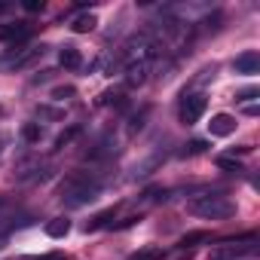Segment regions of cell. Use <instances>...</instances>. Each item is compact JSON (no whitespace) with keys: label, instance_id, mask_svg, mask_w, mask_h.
<instances>
[{"label":"cell","instance_id":"cb8c5ba5","mask_svg":"<svg viewBox=\"0 0 260 260\" xmlns=\"http://www.w3.org/2000/svg\"><path fill=\"white\" fill-rule=\"evenodd\" d=\"M7 239H10V233H0V251L7 248Z\"/></svg>","mask_w":260,"mask_h":260},{"label":"cell","instance_id":"4fadbf2b","mask_svg":"<svg viewBox=\"0 0 260 260\" xmlns=\"http://www.w3.org/2000/svg\"><path fill=\"white\" fill-rule=\"evenodd\" d=\"M40 135H43L40 122H25V125H22V138H25L28 144H37V141H40Z\"/></svg>","mask_w":260,"mask_h":260},{"label":"cell","instance_id":"5b68a950","mask_svg":"<svg viewBox=\"0 0 260 260\" xmlns=\"http://www.w3.org/2000/svg\"><path fill=\"white\" fill-rule=\"evenodd\" d=\"M257 251L254 236H245L242 242H223L211 251V260H239V257H251Z\"/></svg>","mask_w":260,"mask_h":260},{"label":"cell","instance_id":"9c48e42d","mask_svg":"<svg viewBox=\"0 0 260 260\" xmlns=\"http://www.w3.org/2000/svg\"><path fill=\"white\" fill-rule=\"evenodd\" d=\"M58 61H61L64 71H80V68H83V52H80L74 43H64V46L58 49Z\"/></svg>","mask_w":260,"mask_h":260},{"label":"cell","instance_id":"8992f818","mask_svg":"<svg viewBox=\"0 0 260 260\" xmlns=\"http://www.w3.org/2000/svg\"><path fill=\"white\" fill-rule=\"evenodd\" d=\"M31 34H34V31H31L28 22H7V25H0V43H10V46L25 43Z\"/></svg>","mask_w":260,"mask_h":260},{"label":"cell","instance_id":"30bf717a","mask_svg":"<svg viewBox=\"0 0 260 260\" xmlns=\"http://www.w3.org/2000/svg\"><path fill=\"white\" fill-rule=\"evenodd\" d=\"M43 55V46H34V49H22L19 55H13V58H7V68H13V71H19V68H25V64H31L34 58H40Z\"/></svg>","mask_w":260,"mask_h":260},{"label":"cell","instance_id":"3957f363","mask_svg":"<svg viewBox=\"0 0 260 260\" xmlns=\"http://www.w3.org/2000/svg\"><path fill=\"white\" fill-rule=\"evenodd\" d=\"M187 211L196 217H205V220H223V217L236 214V205L223 193H202V196H193L187 202Z\"/></svg>","mask_w":260,"mask_h":260},{"label":"cell","instance_id":"ffe728a7","mask_svg":"<svg viewBox=\"0 0 260 260\" xmlns=\"http://www.w3.org/2000/svg\"><path fill=\"white\" fill-rule=\"evenodd\" d=\"M248 98H257V89H245V92L236 95V101H248Z\"/></svg>","mask_w":260,"mask_h":260},{"label":"cell","instance_id":"44dd1931","mask_svg":"<svg viewBox=\"0 0 260 260\" xmlns=\"http://www.w3.org/2000/svg\"><path fill=\"white\" fill-rule=\"evenodd\" d=\"M52 95H55V98H58V101H61V98H64V95H68V98H71V95H74V89H71V86H64V89H55V92H52Z\"/></svg>","mask_w":260,"mask_h":260},{"label":"cell","instance_id":"6da1fadb","mask_svg":"<svg viewBox=\"0 0 260 260\" xmlns=\"http://www.w3.org/2000/svg\"><path fill=\"white\" fill-rule=\"evenodd\" d=\"M159 46L150 34H135L122 46V71H125V83L128 86H141L147 83L150 71H153V58H156Z\"/></svg>","mask_w":260,"mask_h":260},{"label":"cell","instance_id":"5bb4252c","mask_svg":"<svg viewBox=\"0 0 260 260\" xmlns=\"http://www.w3.org/2000/svg\"><path fill=\"white\" fill-rule=\"evenodd\" d=\"M162 257H166L162 248H141V251H135L128 260H162Z\"/></svg>","mask_w":260,"mask_h":260},{"label":"cell","instance_id":"e0dca14e","mask_svg":"<svg viewBox=\"0 0 260 260\" xmlns=\"http://www.w3.org/2000/svg\"><path fill=\"white\" fill-rule=\"evenodd\" d=\"M208 239H211V236H208L205 230H199V233H190V236H184V239H181V248H193L196 242H208Z\"/></svg>","mask_w":260,"mask_h":260},{"label":"cell","instance_id":"277c9868","mask_svg":"<svg viewBox=\"0 0 260 260\" xmlns=\"http://www.w3.org/2000/svg\"><path fill=\"white\" fill-rule=\"evenodd\" d=\"M205 107H208V98L202 92H190V95L184 92V98L178 104V116H181L184 125H193V122H199V116L205 113Z\"/></svg>","mask_w":260,"mask_h":260},{"label":"cell","instance_id":"603a6c76","mask_svg":"<svg viewBox=\"0 0 260 260\" xmlns=\"http://www.w3.org/2000/svg\"><path fill=\"white\" fill-rule=\"evenodd\" d=\"M257 110H260L257 104H248V107H245V113H248V116H257Z\"/></svg>","mask_w":260,"mask_h":260},{"label":"cell","instance_id":"7402d4cb","mask_svg":"<svg viewBox=\"0 0 260 260\" xmlns=\"http://www.w3.org/2000/svg\"><path fill=\"white\" fill-rule=\"evenodd\" d=\"M25 10H28V13H37V10H43V4H37V0H28Z\"/></svg>","mask_w":260,"mask_h":260},{"label":"cell","instance_id":"7a4b0ae2","mask_svg":"<svg viewBox=\"0 0 260 260\" xmlns=\"http://www.w3.org/2000/svg\"><path fill=\"white\" fill-rule=\"evenodd\" d=\"M101 193V181L92 175V172H71L61 184H58V199L68 205V208H80L92 199H98Z\"/></svg>","mask_w":260,"mask_h":260},{"label":"cell","instance_id":"7c38bea8","mask_svg":"<svg viewBox=\"0 0 260 260\" xmlns=\"http://www.w3.org/2000/svg\"><path fill=\"white\" fill-rule=\"evenodd\" d=\"M43 230H46V236H49V239H61V236H68V233H71V220H68V217H52Z\"/></svg>","mask_w":260,"mask_h":260},{"label":"cell","instance_id":"9a60e30c","mask_svg":"<svg viewBox=\"0 0 260 260\" xmlns=\"http://www.w3.org/2000/svg\"><path fill=\"white\" fill-rule=\"evenodd\" d=\"M77 135H80V125H71L68 132H61V135L55 138V144H52V147H55V150H61V147H68V144H71Z\"/></svg>","mask_w":260,"mask_h":260},{"label":"cell","instance_id":"ac0fdd59","mask_svg":"<svg viewBox=\"0 0 260 260\" xmlns=\"http://www.w3.org/2000/svg\"><path fill=\"white\" fill-rule=\"evenodd\" d=\"M217 166H220V169H226V172H242V166H239L233 156H220V159H217Z\"/></svg>","mask_w":260,"mask_h":260},{"label":"cell","instance_id":"52a82bcc","mask_svg":"<svg viewBox=\"0 0 260 260\" xmlns=\"http://www.w3.org/2000/svg\"><path fill=\"white\" fill-rule=\"evenodd\" d=\"M233 68H236V74H242V77H254V74H260V55H257L254 49H248V52L236 55Z\"/></svg>","mask_w":260,"mask_h":260},{"label":"cell","instance_id":"2e32d148","mask_svg":"<svg viewBox=\"0 0 260 260\" xmlns=\"http://www.w3.org/2000/svg\"><path fill=\"white\" fill-rule=\"evenodd\" d=\"M116 214V208H107V211H101V214H95L89 223H86V230H98V226H107V220Z\"/></svg>","mask_w":260,"mask_h":260},{"label":"cell","instance_id":"8fae6325","mask_svg":"<svg viewBox=\"0 0 260 260\" xmlns=\"http://www.w3.org/2000/svg\"><path fill=\"white\" fill-rule=\"evenodd\" d=\"M95 25H98L95 13H80V16H74V19H71V31H77V34H89Z\"/></svg>","mask_w":260,"mask_h":260},{"label":"cell","instance_id":"ba28073f","mask_svg":"<svg viewBox=\"0 0 260 260\" xmlns=\"http://www.w3.org/2000/svg\"><path fill=\"white\" fill-rule=\"evenodd\" d=\"M208 132H211V135H217V138L233 135V132H236V116H230V113H217V116H211Z\"/></svg>","mask_w":260,"mask_h":260},{"label":"cell","instance_id":"d6986e66","mask_svg":"<svg viewBox=\"0 0 260 260\" xmlns=\"http://www.w3.org/2000/svg\"><path fill=\"white\" fill-rule=\"evenodd\" d=\"M205 147H208V144H205V141H190V144H187V150H184V153H190V156H196V153H205Z\"/></svg>","mask_w":260,"mask_h":260},{"label":"cell","instance_id":"d4e9b609","mask_svg":"<svg viewBox=\"0 0 260 260\" xmlns=\"http://www.w3.org/2000/svg\"><path fill=\"white\" fill-rule=\"evenodd\" d=\"M0 205H4V196H0Z\"/></svg>","mask_w":260,"mask_h":260}]
</instances>
